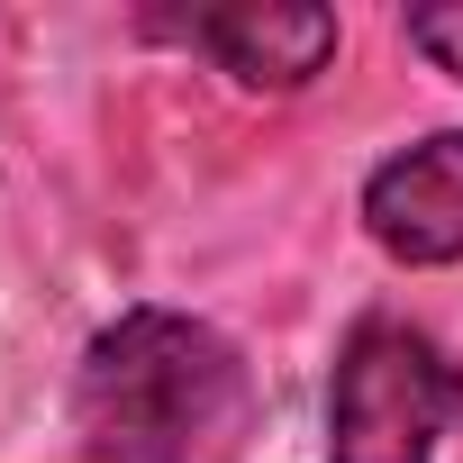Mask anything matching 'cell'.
Masks as SVG:
<instances>
[{
    "label": "cell",
    "instance_id": "7a4b0ae2",
    "mask_svg": "<svg viewBox=\"0 0 463 463\" xmlns=\"http://www.w3.org/2000/svg\"><path fill=\"white\" fill-rule=\"evenodd\" d=\"M454 409H463L454 354L418 318L364 309L327 373V463H436Z\"/></svg>",
    "mask_w": 463,
    "mask_h": 463
},
{
    "label": "cell",
    "instance_id": "5b68a950",
    "mask_svg": "<svg viewBox=\"0 0 463 463\" xmlns=\"http://www.w3.org/2000/svg\"><path fill=\"white\" fill-rule=\"evenodd\" d=\"M409 46L463 82V0H445V10H409Z\"/></svg>",
    "mask_w": 463,
    "mask_h": 463
},
{
    "label": "cell",
    "instance_id": "6da1fadb",
    "mask_svg": "<svg viewBox=\"0 0 463 463\" xmlns=\"http://www.w3.org/2000/svg\"><path fill=\"white\" fill-rule=\"evenodd\" d=\"M246 409V354L191 309H118L73 364V436L91 463H227Z\"/></svg>",
    "mask_w": 463,
    "mask_h": 463
},
{
    "label": "cell",
    "instance_id": "277c9868",
    "mask_svg": "<svg viewBox=\"0 0 463 463\" xmlns=\"http://www.w3.org/2000/svg\"><path fill=\"white\" fill-rule=\"evenodd\" d=\"M364 237L409 264V273H436V264H463V128H427L418 146L382 155L364 173Z\"/></svg>",
    "mask_w": 463,
    "mask_h": 463
},
{
    "label": "cell",
    "instance_id": "3957f363",
    "mask_svg": "<svg viewBox=\"0 0 463 463\" xmlns=\"http://www.w3.org/2000/svg\"><path fill=\"white\" fill-rule=\"evenodd\" d=\"M164 46L209 55L237 91H300L336 64V10L318 0H237V10H146L137 19Z\"/></svg>",
    "mask_w": 463,
    "mask_h": 463
}]
</instances>
